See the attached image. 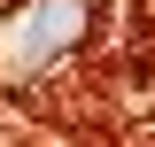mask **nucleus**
Returning a JSON list of instances; mask_svg holds the SVG:
<instances>
[{"label":"nucleus","mask_w":155,"mask_h":147,"mask_svg":"<svg viewBox=\"0 0 155 147\" xmlns=\"http://www.w3.org/2000/svg\"><path fill=\"white\" fill-rule=\"evenodd\" d=\"M101 31V0H23L8 23V54L23 70H54Z\"/></svg>","instance_id":"nucleus-1"}]
</instances>
